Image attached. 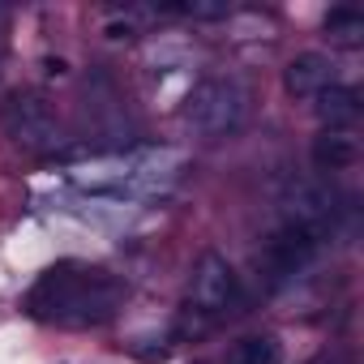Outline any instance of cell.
Returning a JSON list of instances; mask_svg holds the SVG:
<instances>
[{
  "mask_svg": "<svg viewBox=\"0 0 364 364\" xmlns=\"http://www.w3.org/2000/svg\"><path fill=\"white\" fill-rule=\"evenodd\" d=\"M124 304V283L107 270H86L77 262L48 266L26 291V313L48 326H103Z\"/></svg>",
  "mask_w": 364,
  "mask_h": 364,
  "instance_id": "1",
  "label": "cell"
},
{
  "mask_svg": "<svg viewBox=\"0 0 364 364\" xmlns=\"http://www.w3.org/2000/svg\"><path fill=\"white\" fill-rule=\"evenodd\" d=\"M185 120L202 137H228L249 120V90L236 77H206L185 99Z\"/></svg>",
  "mask_w": 364,
  "mask_h": 364,
  "instance_id": "2",
  "label": "cell"
},
{
  "mask_svg": "<svg viewBox=\"0 0 364 364\" xmlns=\"http://www.w3.org/2000/svg\"><path fill=\"white\" fill-rule=\"evenodd\" d=\"M0 124L14 137V146H22L26 154H52L60 146L56 107L35 90H14L5 99V107H0Z\"/></svg>",
  "mask_w": 364,
  "mask_h": 364,
  "instance_id": "3",
  "label": "cell"
},
{
  "mask_svg": "<svg viewBox=\"0 0 364 364\" xmlns=\"http://www.w3.org/2000/svg\"><path fill=\"white\" fill-rule=\"evenodd\" d=\"M338 198L330 185H321V180H296V185L287 189L283 198V223L291 228H304L309 236H317L321 245L330 240L334 223H338Z\"/></svg>",
  "mask_w": 364,
  "mask_h": 364,
  "instance_id": "4",
  "label": "cell"
},
{
  "mask_svg": "<svg viewBox=\"0 0 364 364\" xmlns=\"http://www.w3.org/2000/svg\"><path fill=\"white\" fill-rule=\"evenodd\" d=\"M189 300L198 313L206 317H223L240 304V279L236 270L228 266V257L219 253H202L198 270H193V283H189Z\"/></svg>",
  "mask_w": 364,
  "mask_h": 364,
  "instance_id": "5",
  "label": "cell"
},
{
  "mask_svg": "<svg viewBox=\"0 0 364 364\" xmlns=\"http://www.w3.org/2000/svg\"><path fill=\"white\" fill-rule=\"evenodd\" d=\"M317 253H321V240L317 236H309L304 228L283 223L279 232H270V240L262 249V266L270 270V283H287L300 270H309L317 262Z\"/></svg>",
  "mask_w": 364,
  "mask_h": 364,
  "instance_id": "6",
  "label": "cell"
},
{
  "mask_svg": "<svg viewBox=\"0 0 364 364\" xmlns=\"http://www.w3.org/2000/svg\"><path fill=\"white\" fill-rule=\"evenodd\" d=\"M283 86L296 99H317L326 86H334V60L321 52H300L287 69H283Z\"/></svg>",
  "mask_w": 364,
  "mask_h": 364,
  "instance_id": "7",
  "label": "cell"
},
{
  "mask_svg": "<svg viewBox=\"0 0 364 364\" xmlns=\"http://www.w3.org/2000/svg\"><path fill=\"white\" fill-rule=\"evenodd\" d=\"M317 120L326 124V133H343V129H351L355 120H360V90H351V86H326L321 95H317Z\"/></svg>",
  "mask_w": 364,
  "mask_h": 364,
  "instance_id": "8",
  "label": "cell"
},
{
  "mask_svg": "<svg viewBox=\"0 0 364 364\" xmlns=\"http://www.w3.org/2000/svg\"><path fill=\"white\" fill-rule=\"evenodd\" d=\"M309 154H313V167L317 171H343V167H351L360 159V146L347 133H321Z\"/></svg>",
  "mask_w": 364,
  "mask_h": 364,
  "instance_id": "9",
  "label": "cell"
},
{
  "mask_svg": "<svg viewBox=\"0 0 364 364\" xmlns=\"http://www.w3.org/2000/svg\"><path fill=\"white\" fill-rule=\"evenodd\" d=\"M228 364H283V343L270 334H249L228 351Z\"/></svg>",
  "mask_w": 364,
  "mask_h": 364,
  "instance_id": "10",
  "label": "cell"
},
{
  "mask_svg": "<svg viewBox=\"0 0 364 364\" xmlns=\"http://www.w3.org/2000/svg\"><path fill=\"white\" fill-rule=\"evenodd\" d=\"M326 35H330L334 43H343V48H355V43L364 39V14H360L355 5H334V9L326 14Z\"/></svg>",
  "mask_w": 364,
  "mask_h": 364,
  "instance_id": "11",
  "label": "cell"
},
{
  "mask_svg": "<svg viewBox=\"0 0 364 364\" xmlns=\"http://www.w3.org/2000/svg\"><path fill=\"white\" fill-rule=\"evenodd\" d=\"M163 14L198 18V22H219V18H228V5H223V0H189V5H163Z\"/></svg>",
  "mask_w": 364,
  "mask_h": 364,
  "instance_id": "12",
  "label": "cell"
},
{
  "mask_svg": "<svg viewBox=\"0 0 364 364\" xmlns=\"http://www.w3.org/2000/svg\"><path fill=\"white\" fill-rule=\"evenodd\" d=\"M133 355H137V360H146V364H154V360H167V355H171V347H167V343H159V347H137Z\"/></svg>",
  "mask_w": 364,
  "mask_h": 364,
  "instance_id": "13",
  "label": "cell"
},
{
  "mask_svg": "<svg viewBox=\"0 0 364 364\" xmlns=\"http://www.w3.org/2000/svg\"><path fill=\"white\" fill-rule=\"evenodd\" d=\"M107 35L112 39H133V22H107Z\"/></svg>",
  "mask_w": 364,
  "mask_h": 364,
  "instance_id": "14",
  "label": "cell"
},
{
  "mask_svg": "<svg viewBox=\"0 0 364 364\" xmlns=\"http://www.w3.org/2000/svg\"><path fill=\"white\" fill-rule=\"evenodd\" d=\"M309 364H347V360H343V355H334V351H326V355H313Z\"/></svg>",
  "mask_w": 364,
  "mask_h": 364,
  "instance_id": "15",
  "label": "cell"
},
{
  "mask_svg": "<svg viewBox=\"0 0 364 364\" xmlns=\"http://www.w3.org/2000/svg\"><path fill=\"white\" fill-rule=\"evenodd\" d=\"M65 69H69V65H65V60H56V56H52V60H48V73H56V77H60V73H65Z\"/></svg>",
  "mask_w": 364,
  "mask_h": 364,
  "instance_id": "16",
  "label": "cell"
},
{
  "mask_svg": "<svg viewBox=\"0 0 364 364\" xmlns=\"http://www.w3.org/2000/svg\"><path fill=\"white\" fill-rule=\"evenodd\" d=\"M0 69H5V43H0Z\"/></svg>",
  "mask_w": 364,
  "mask_h": 364,
  "instance_id": "17",
  "label": "cell"
},
{
  "mask_svg": "<svg viewBox=\"0 0 364 364\" xmlns=\"http://www.w3.org/2000/svg\"><path fill=\"white\" fill-rule=\"evenodd\" d=\"M5 18H9V14H5V9H0V22H5Z\"/></svg>",
  "mask_w": 364,
  "mask_h": 364,
  "instance_id": "18",
  "label": "cell"
}]
</instances>
